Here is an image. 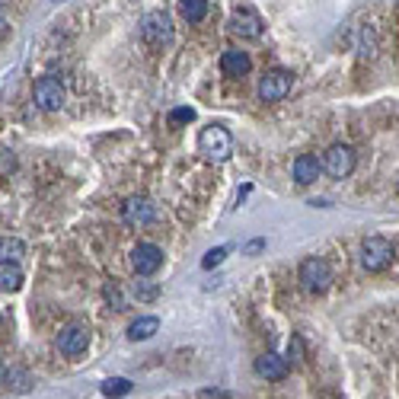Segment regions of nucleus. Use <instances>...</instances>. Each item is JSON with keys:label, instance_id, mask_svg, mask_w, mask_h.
Returning <instances> with one entry per match:
<instances>
[{"label": "nucleus", "instance_id": "1", "mask_svg": "<svg viewBox=\"0 0 399 399\" xmlns=\"http://www.w3.org/2000/svg\"><path fill=\"white\" fill-rule=\"evenodd\" d=\"M198 150H202L208 160L224 163V160L234 154V138H230V131L224 125H208L198 134Z\"/></svg>", "mask_w": 399, "mask_h": 399}, {"label": "nucleus", "instance_id": "2", "mask_svg": "<svg viewBox=\"0 0 399 399\" xmlns=\"http://www.w3.org/2000/svg\"><path fill=\"white\" fill-rule=\"evenodd\" d=\"M393 256H396V246L390 240H384V236H368L361 243V266L368 272H384L393 262Z\"/></svg>", "mask_w": 399, "mask_h": 399}, {"label": "nucleus", "instance_id": "3", "mask_svg": "<svg viewBox=\"0 0 399 399\" xmlns=\"http://www.w3.org/2000/svg\"><path fill=\"white\" fill-rule=\"evenodd\" d=\"M300 284H304V291H310V294L329 291V284H332V268H329L326 259H320V256L304 259V262H300Z\"/></svg>", "mask_w": 399, "mask_h": 399}, {"label": "nucleus", "instance_id": "4", "mask_svg": "<svg viewBox=\"0 0 399 399\" xmlns=\"http://www.w3.org/2000/svg\"><path fill=\"white\" fill-rule=\"evenodd\" d=\"M141 39H144V45H150V48H163L166 42L172 39V19L163 10H150L141 19Z\"/></svg>", "mask_w": 399, "mask_h": 399}, {"label": "nucleus", "instance_id": "5", "mask_svg": "<svg viewBox=\"0 0 399 399\" xmlns=\"http://www.w3.org/2000/svg\"><path fill=\"white\" fill-rule=\"evenodd\" d=\"M320 166L332 176V179H345L355 172V150L348 144H332V147L323 154Z\"/></svg>", "mask_w": 399, "mask_h": 399}, {"label": "nucleus", "instance_id": "6", "mask_svg": "<svg viewBox=\"0 0 399 399\" xmlns=\"http://www.w3.org/2000/svg\"><path fill=\"white\" fill-rule=\"evenodd\" d=\"M294 86V74L288 71H268L266 77L259 80V99L262 102H282Z\"/></svg>", "mask_w": 399, "mask_h": 399}, {"label": "nucleus", "instance_id": "7", "mask_svg": "<svg viewBox=\"0 0 399 399\" xmlns=\"http://www.w3.org/2000/svg\"><path fill=\"white\" fill-rule=\"evenodd\" d=\"M154 218H157V208L144 195H131L122 204V220L128 227H147V224H154Z\"/></svg>", "mask_w": 399, "mask_h": 399}, {"label": "nucleus", "instance_id": "8", "mask_svg": "<svg viewBox=\"0 0 399 399\" xmlns=\"http://www.w3.org/2000/svg\"><path fill=\"white\" fill-rule=\"evenodd\" d=\"M32 96H35V106L45 112H55L64 106V86L55 77H39L32 86Z\"/></svg>", "mask_w": 399, "mask_h": 399}, {"label": "nucleus", "instance_id": "9", "mask_svg": "<svg viewBox=\"0 0 399 399\" xmlns=\"http://www.w3.org/2000/svg\"><path fill=\"white\" fill-rule=\"evenodd\" d=\"M58 352L67 355V358H80V355L90 348V329L86 326H67L61 329V336L55 339Z\"/></svg>", "mask_w": 399, "mask_h": 399}, {"label": "nucleus", "instance_id": "10", "mask_svg": "<svg viewBox=\"0 0 399 399\" xmlns=\"http://www.w3.org/2000/svg\"><path fill=\"white\" fill-rule=\"evenodd\" d=\"M163 266V250L160 246H154V243H138L134 246V252H131V268L138 275H154L157 268Z\"/></svg>", "mask_w": 399, "mask_h": 399}, {"label": "nucleus", "instance_id": "11", "mask_svg": "<svg viewBox=\"0 0 399 399\" xmlns=\"http://www.w3.org/2000/svg\"><path fill=\"white\" fill-rule=\"evenodd\" d=\"M230 32H234L236 39H259L262 35V16L256 10H234L230 13Z\"/></svg>", "mask_w": 399, "mask_h": 399}, {"label": "nucleus", "instance_id": "12", "mask_svg": "<svg viewBox=\"0 0 399 399\" xmlns=\"http://www.w3.org/2000/svg\"><path fill=\"white\" fill-rule=\"evenodd\" d=\"M256 374L266 377V380H284V377H288V358H282V355H275V352L259 355Z\"/></svg>", "mask_w": 399, "mask_h": 399}, {"label": "nucleus", "instance_id": "13", "mask_svg": "<svg viewBox=\"0 0 399 399\" xmlns=\"http://www.w3.org/2000/svg\"><path fill=\"white\" fill-rule=\"evenodd\" d=\"M220 71L227 74V77H246L252 71V58L240 48H227L224 55H220Z\"/></svg>", "mask_w": 399, "mask_h": 399}, {"label": "nucleus", "instance_id": "14", "mask_svg": "<svg viewBox=\"0 0 399 399\" xmlns=\"http://www.w3.org/2000/svg\"><path fill=\"white\" fill-rule=\"evenodd\" d=\"M291 172H294V179H298L300 186H310V182L320 179L323 166H320V160H316L314 154H300V157L294 160V166H291Z\"/></svg>", "mask_w": 399, "mask_h": 399}, {"label": "nucleus", "instance_id": "15", "mask_svg": "<svg viewBox=\"0 0 399 399\" xmlns=\"http://www.w3.org/2000/svg\"><path fill=\"white\" fill-rule=\"evenodd\" d=\"M157 329H160L157 316H141V320H134L131 326H128V339H131V342H144V339L157 336Z\"/></svg>", "mask_w": 399, "mask_h": 399}, {"label": "nucleus", "instance_id": "16", "mask_svg": "<svg viewBox=\"0 0 399 399\" xmlns=\"http://www.w3.org/2000/svg\"><path fill=\"white\" fill-rule=\"evenodd\" d=\"M23 288V268L16 262H0V291H19Z\"/></svg>", "mask_w": 399, "mask_h": 399}, {"label": "nucleus", "instance_id": "17", "mask_svg": "<svg viewBox=\"0 0 399 399\" xmlns=\"http://www.w3.org/2000/svg\"><path fill=\"white\" fill-rule=\"evenodd\" d=\"M26 256V246L19 236H0V262H19Z\"/></svg>", "mask_w": 399, "mask_h": 399}, {"label": "nucleus", "instance_id": "18", "mask_svg": "<svg viewBox=\"0 0 399 399\" xmlns=\"http://www.w3.org/2000/svg\"><path fill=\"white\" fill-rule=\"evenodd\" d=\"M179 13L186 23H202L208 16V0H179Z\"/></svg>", "mask_w": 399, "mask_h": 399}, {"label": "nucleus", "instance_id": "19", "mask_svg": "<svg viewBox=\"0 0 399 399\" xmlns=\"http://www.w3.org/2000/svg\"><path fill=\"white\" fill-rule=\"evenodd\" d=\"M128 393H131V380L128 377H112V380L102 384V396H109V399H122Z\"/></svg>", "mask_w": 399, "mask_h": 399}, {"label": "nucleus", "instance_id": "20", "mask_svg": "<svg viewBox=\"0 0 399 399\" xmlns=\"http://www.w3.org/2000/svg\"><path fill=\"white\" fill-rule=\"evenodd\" d=\"M188 122H195V109L182 106V109H172L170 112V125H188Z\"/></svg>", "mask_w": 399, "mask_h": 399}, {"label": "nucleus", "instance_id": "21", "mask_svg": "<svg viewBox=\"0 0 399 399\" xmlns=\"http://www.w3.org/2000/svg\"><path fill=\"white\" fill-rule=\"evenodd\" d=\"M224 259H227V246H218V250H211L202 259V268H214V266H220Z\"/></svg>", "mask_w": 399, "mask_h": 399}, {"label": "nucleus", "instance_id": "22", "mask_svg": "<svg viewBox=\"0 0 399 399\" xmlns=\"http://www.w3.org/2000/svg\"><path fill=\"white\" fill-rule=\"evenodd\" d=\"M288 358L294 361V364H300V361H304V339H300V336H291V342H288Z\"/></svg>", "mask_w": 399, "mask_h": 399}, {"label": "nucleus", "instance_id": "23", "mask_svg": "<svg viewBox=\"0 0 399 399\" xmlns=\"http://www.w3.org/2000/svg\"><path fill=\"white\" fill-rule=\"evenodd\" d=\"M106 298L115 304V310H125V304H122V294H118V288H106Z\"/></svg>", "mask_w": 399, "mask_h": 399}, {"label": "nucleus", "instance_id": "24", "mask_svg": "<svg viewBox=\"0 0 399 399\" xmlns=\"http://www.w3.org/2000/svg\"><path fill=\"white\" fill-rule=\"evenodd\" d=\"M138 298H141V300L157 298V288H138Z\"/></svg>", "mask_w": 399, "mask_h": 399}, {"label": "nucleus", "instance_id": "25", "mask_svg": "<svg viewBox=\"0 0 399 399\" xmlns=\"http://www.w3.org/2000/svg\"><path fill=\"white\" fill-rule=\"evenodd\" d=\"M259 250H266V240H252L250 246H246V252H250V256H252V252H259Z\"/></svg>", "mask_w": 399, "mask_h": 399}, {"label": "nucleus", "instance_id": "26", "mask_svg": "<svg viewBox=\"0 0 399 399\" xmlns=\"http://www.w3.org/2000/svg\"><path fill=\"white\" fill-rule=\"evenodd\" d=\"M10 32V26H7V19H3V16H0V39H3V35H7Z\"/></svg>", "mask_w": 399, "mask_h": 399}]
</instances>
